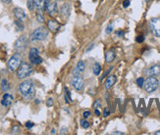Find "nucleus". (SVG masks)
<instances>
[{
    "instance_id": "nucleus-1",
    "label": "nucleus",
    "mask_w": 160,
    "mask_h": 135,
    "mask_svg": "<svg viewBox=\"0 0 160 135\" xmlns=\"http://www.w3.org/2000/svg\"><path fill=\"white\" fill-rule=\"evenodd\" d=\"M19 90H20L21 94L24 96L26 99H33L36 95V87L35 84L30 80H25L23 81L20 86H19Z\"/></svg>"
},
{
    "instance_id": "nucleus-2",
    "label": "nucleus",
    "mask_w": 160,
    "mask_h": 135,
    "mask_svg": "<svg viewBox=\"0 0 160 135\" xmlns=\"http://www.w3.org/2000/svg\"><path fill=\"white\" fill-rule=\"evenodd\" d=\"M47 36H48V30L45 28H43V26H40V28L36 29L32 33H30V40L32 42L42 41V40L46 39Z\"/></svg>"
},
{
    "instance_id": "nucleus-3",
    "label": "nucleus",
    "mask_w": 160,
    "mask_h": 135,
    "mask_svg": "<svg viewBox=\"0 0 160 135\" xmlns=\"http://www.w3.org/2000/svg\"><path fill=\"white\" fill-rule=\"evenodd\" d=\"M33 72V67L30 66L29 63H26V62H23L20 65V67L18 68L17 70V76L19 78H26L32 75Z\"/></svg>"
},
{
    "instance_id": "nucleus-4",
    "label": "nucleus",
    "mask_w": 160,
    "mask_h": 135,
    "mask_svg": "<svg viewBox=\"0 0 160 135\" xmlns=\"http://www.w3.org/2000/svg\"><path fill=\"white\" fill-rule=\"evenodd\" d=\"M22 64V58L20 54H14V55L10 58V60L8 61L7 67H8L9 72H15L18 70V68L20 67V65Z\"/></svg>"
},
{
    "instance_id": "nucleus-5",
    "label": "nucleus",
    "mask_w": 160,
    "mask_h": 135,
    "mask_svg": "<svg viewBox=\"0 0 160 135\" xmlns=\"http://www.w3.org/2000/svg\"><path fill=\"white\" fill-rule=\"evenodd\" d=\"M159 81L155 76H149L146 81H144V89L147 93H151L154 92L158 88Z\"/></svg>"
},
{
    "instance_id": "nucleus-6",
    "label": "nucleus",
    "mask_w": 160,
    "mask_h": 135,
    "mask_svg": "<svg viewBox=\"0 0 160 135\" xmlns=\"http://www.w3.org/2000/svg\"><path fill=\"white\" fill-rule=\"evenodd\" d=\"M29 59L30 61V63L33 64V65H39L43 62L42 58H41L40 55H39V51L35 47L30 50Z\"/></svg>"
},
{
    "instance_id": "nucleus-7",
    "label": "nucleus",
    "mask_w": 160,
    "mask_h": 135,
    "mask_svg": "<svg viewBox=\"0 0 160 135\" xmlns=\"http://www.w3.org/2000/svg\"><path fill=\"white\" fill-rule=\"evenodd\" d=\"M27 46H28V39H27V36L25 35H21L18 38L14 44V48L17 52H23L25 51Z\"/></svg>"
},
{
    "instance_id": "nucleus-8",
    "label": "nucleus",
    "mask_w": 160,
    "mask_h": 135,
    "mask_svg": "<svg viewBox=\"0 0 160 135\" xmlns=\"http://www.w3.org/2000/svg\"><path fill=\"white\" fill-rule=\"evenodd\" d=\"M149 26L154 35L160 37V18H152L149 21Z\"/></svg>"
},
{
    "instance_id": "nucleus-9",
    "label": "nucleus",
    "mask_w": 160,
    "mask_h": 135,
    "mask_svg": "<svg viewBox=\"0 0 160 135\" xmlns=\"http://www.w3.org/2000/svg\"><path fill=\"white\" fill-rule=\"evenodd\" d=\"M71 83H72V85L74 86L75 89L78 91L82 90L83 85H85V81H83V78L81 76V75H74V78L71 80Z\"/></svg>"
},
{
    "instance_id": "nucleus-10",
    "label": "nucleus",
    "mask_w": 160,
    "mask_h": 135,
    "mask_svg": "<svg viewBox=\"0 0 160 135\" xmlns=\"http://www.w3.org/2000/svg\"><path fill=\"white\" fill-rule=\"evenodd\" d=\"M49 0H35V7L37 11H46Z\"/></svg>"
},
{
    "instance_id": "nucleus-11",
    "label": "nucleus",
    "mask_w": 160,
    "mask_h": 135,
    "mask_svg": "<svg viewBox=\"0 0 160 135\" xmlns=\"http://www.w3.org/2000/svg\"><path fill=\"white\" fill-rule=\"evenodd\" d=\"M46 11L49 13L50 16H55V15L58 13V6H57V3L55 1H49L47 4Z\"/></svg>"
},
{
    "instance_id": "nucleus-12",
    "label": "nucleus",
    "mask_w": 160,
    "mask_h": 135,
    "mask_svg": "<svg viewBox=\"0 0 160 135\" xmlns=\"http://www.w3.org/2000/svg\"><path fill=\"white\" fill-rule=\"evenodd\" d=\"M13 13H14V16L15 18L17 19V20L19 21H25L26 19H27V15L25 13V11L23 10L22 8H15L14 11H13Z\"/></svg>"
},
{
    "instance_id": "nucleus-13",
    "label": "nucleus",
    "mask_w": 160,
    "mask_h": 135,
    "mask_svg": "<svg viewBox=\"0 0 160 135\" xmlns=\"http://www.w3.org/2000/svg\"><path fill=\"white\" fill-rule=\"evenodd\" d=\"M146 75L149 76L160 75V65H154L146 71Z\"/></svg>"
},
{
    "instance_id": "nucleus-14",
    "label": "nucleus",
    "mask_w": 160,
    "mask_h": 135,
    "mask_svg": "<svg viewBox=\"0 0 160 135\" xmlns=\"http://www.w3.org/2000/svg\"><path fill=\"white\" fill-rule=\"evenodd\" d=\"M13 100H14V98H13V96L11 94H8V93L4 94V96H3V98L1 100L2 106H4V107L11 106V104L13 103Z\"/></svg>"
},
{
    "instance_id": "nucleus-15",
    "label": "nucleus",
    "mask_w": 160,
    "mask_h": 135,
    "mask_svg": "<svg viewBox=\"0 0 160 135\" xmlns=\"http://www.w3.org/2000/svg\"><path fill=\"white\" fill-rule=\"evenodd\" d=\"M47 26H48V29L51 30V32H57L59 29H60V24L58 22H56L55 20H49L47 22Z\"/></svg>"
},
{
    "instance_id": "nucleus-16",
    "label": "nucleus",
    "mask_w": 160,
    "mask_h": 135,
    "mask_svg": "<svg viewBox=\"0 0 160 135\" xmlns=\"http://www.w3.org/2000/svg\"><path fill=\"white\" fill-rule=\"evenodd\" d=\"M116 76L115 75H110L107 78V79H106L105 81V89L106 90H109L110 88H112V86L114 85V84L116 83Z\"/></svg>"
},
{
    "instance_id": "nucleus-17",
    "label": "nucleus",
    "mask_w": 160,
    "mask_h": 135,
    "mask_svg": "<svg viewBox=\"0 0 160 135\" xmlns=\"http://www.w3.org/2000/svg\"><path fill=\"white\" fill-rule=\"evenodd\" d=\"M114 59H115V52H114V50H109V51L105 53V61L107 63H111Z\"/></svg>"
},
{
    "instance_id": "nucleus-18",
    "label": "nucleus",
    "mask_w": 160,
    "mask_h": 135,
    "mask_svg": "<svg viewBox=\"0 0 160 135\" xmlns=\"http://www.w3.org/2000/svg\"><path fill=\"white\" fill-rule=\"evenodd\" d=\"M70 11H71L70 5L67 4V3H66V4L62 5V7H61V9H60L61 14H62L63 16H66V17H68L70 15Z\"/></svg>"
},
{
    "instance_id": "nucleus-19",
    "label": "nucleus",
    "mask_w": 160,
    "mask_h": 135,
    "mask_svg": "<svg viewBox=\"0 0 160 135\" xmlns=\"http://www.w3.org/2000/svg\"><path fill=\"white\" fill-rule=\"evenodd\" d=\"M9 88H10V86H9L8 80L5 79V78H3V79L1 80V89L4 91V92H6V91L9 90Z\"/></svg>"
},
{
    "instance_id": "nucleus-20",
    "label": "nucleus",
    "mask_w": 160,
    "mask_h": 135,
    "mask_svg": "<svg viewBox=\"0 0 160 135\" xmlns=\"http://www.w3.org/2000/svg\"><path fill=\"white\" fill-rule=\"evenodd\" d=\"M93 74L95 75H98L100 74V72H101V66L98 64V63H95L93 65Z\"/></svg>"
},
{
    "instance_id": "nucleus-21",
    "label": "nucleus",
    "mask_w": 160,
    "mask_h": 135,
    "mask_svg": "<svg viewBox=\"0 0 160 135\" xmlns=\"http://www.w3.org/2000/svg\"><path fill=\"white\" fill-rule=\"evenodd\" d=\"M27 6L30 11H33L36 8L35 7V0H27Z\"/></svg>"
},
{
    "instance_id": "nucleus-22",
    "label": "nucleus",
    "mask_w": 160,
    "mask_h": 135,
    "mask_svg": "<svg viewBox=\"0 0 160 135\" xmlns=\"http://www.w3.org/2000/svg\"><path fill=\"white\" fill-rule=\"evenodd\" d=\"M77 69L78 70L83 72V71H85V69H86V64H85V62H83V61H80L78 65H77Z\"/></svg>"
},
{
    "instance_id": "nucleus-23",
    "label": "nucleus",
    "mask_w": 160,
    "mask_h": 135,
    "mask_svg": "<svg viewBox=\"0 0 160 135\" xmlns=\"http://www.w3.org/2000/svg\"><path fill=\"white\" fill-rule=\"evenodd\" d=\"M36 20L39 23H43L44 22V16L42 15V12L41 11H39L36 14Z\"/></svg>"
},
{
    "instance_id": "nucleus-24",
    "label": "nucleus",
    "mask_w": 160,
    "mask_h": 135,
    "mask_svg": "<svg viewBox=\"0 0 160 135\" xmlns=\"http://www.w3.org/2000/svg\"><path fill=\"white\" fill-rule=\"evenodd\" d=\"M65 91H66V95H65V100L67 103H70L72 102V99H71V94H70V91L68 88H65Z\"/></svg>"
},
{
    "instance_id": "nucleus-25",
    "label": "nucleus",
    "mask_w": 160,
    "mask_h": 135,
    "mask_svg": "<svg viewBox=\"0 0 160 135\" xmlns=\"http://www.w3.org/2000/svg\"><path fill=\"white\" fill-rule=\"evenodd\" d=\"M15 26H17V29L19 30H23V29H24V25L22 24V21H19V20L15 21Z\"/></svg>"
},
{
    "instance_id": "nucleus-26",
    "label": "nucleus",
    "mask_w": 160,
    "mask_h": 135,
    "mask_svg": "<svg viewBox=\"0 0 160 135\" xmlns=\"http://www.w3.org/2000/svg\"><path fill=\"white\" fill-rule=\"evenodd\" d=\"M81 125H82L83 128L86 129V128H89V122L86 121V119H81Z\"/></svg>"
},
{
    "instance_id": "nucleus-27",
    "label": "nucleus",
    "mask_w": 160,
    "mask_h": 135,
    "mask_svg": "<svg viewBox=\"0 0 160 135\" xmlns=\"http://www.w3.org/2000/svg\"><path fill=\"white\" fill-rule=\"evenodd\" d=\"M136 84L139 85V87H143L144 85V79L143 78H139L136 79Z\"/></svg>"
},
{
    "instance_id": "nucleus-28",
    "label": "nucleus",
    "mask_w": 160,
    "mask_h": 135,
    "mask_svg": "<svg viewBox=\"0 0 160 135\" xmlns=\"http://www.w3.org/2000/svg\"><path fill=\"white\" fill-rule=\"evenodd\" d=\"M112 32H113V25L109 24L107 26V28H106V29H105V32H106V34H110Z\"/></svg>"
},
{
    "instance_id": "nucleus-29",
    "label": "nucleus",
    "mask_w": 160,
    "mask_h": 135,
    "mask_svg": "<svg viewBox=\"0 0 160 135\" xmlns=\"http://www.w3.org/2000/svg\"><path fill=\"white\" fill-rule=\"evenodd\" d=\"M93 107V109H99V108L101 107V102L99 101V100H95Z\"/></svg>"
},
{
    "instance_id": "nucleus-30",
    "label": "nucleus",
    "mask_w": 160,
    "mask_h": 135,
    "mask_svg": "<svg viewBox=\"0 0 160 135\" xmlns=\"http://www.w3.org/2000/svg\"><path fill=\"white\" fill-rule=\"evenodd\" d=\"M19 132H20V127H19L18 125L14 126L13 128H12V133H13V134H17V133H19Z\"/></svg>"
},
{
    "instance_id": "nucleus-31",
    "label": "nucleus",
    "mask_w": 160,
    "mask_h": 135,
    "mask_svg": "<svg viewBox=\"0 0 160 135\" xmlns=\"http://www.w3.org/2000/svg\"><path fill=\"white\" fill-rule=\"evenodd\" d=\"M33 125H35V124H33V122H32V121H28V122H26V127H27V128H28V129L33 128Z\"/></svg>"
},
{
    "instance_id": "nucleus-32",
    "label": "nucleus",
    "mask_w": 160,
    "mask_h": 135,
    "mask_svg": "<svg viewBox=\"0 0 160 135\" xmlns=\"http://www.w3.org/2000/svg\"><path fill=\"white\" fill-rule=\"evenodd\" d=\"M109 115H110V111H109V109H108V108H105V109H104V112H103V117H104V118H107Z\"/></svg>"
},
{
    "instance_id": "nucleus-33",
    "label": "nucleus",
    "mask_w": 160,
    "mask_h": 135,
    "mask_svg": "<svg viewBox=\"0 0 160 135\" xmlns=\"http://www.w3.org/2000/svg\"><path fill=\"white\" fill-rule=\"evenodd\" d=\"M143 40H144V37L143 35H140L136 37V42H139V43H142V42H143Z\"/></svg>"
},
{
    "instance_id": "nucleus-34",
    "label": "nucleus",
    "mask_w": 160,
    "mask_h": 135,
    "mask_svg": "<svg viewBox=\"0 0 160 135\" xmlns=\"http://www.w3.org/2000/svg\"><path fill=\"white\" fill-rule=\"evenodd\" d=\"M68 132V128H66V127H62L60 130V134H66Z\"/></svg>"
},
{
    "instance_id": "nucleus-35",
    "label": "nucleus",
    "mask_w": 160,
    "mask_h": 135,
    "mask_svg": "<svg viewBox=\"0 0 160 135\" xmlns=\"http://www.w3.org/2000/svg\"><path fill=\"white\" fill-rule=\"evenodd\" d=\"M129 5H130V0H125L123 2V7H125V8L129 7Z\"/></svg>"
},
{
    "instance_id": "nucleus-36",
    "label": "nucleus",
    "mask_w": 160,
    "mask_h": 135,
    "mask_svg": "<svg viewBox=\"0 0 160 135\" xmlns=\"http://www.w3.org/2000/svg\"><path fill=\"white\" fill-rule=\"evenodd\" d=\"M46 105H47L48 107H51V106L53 105V100H52L51 98H49V99L47 100V102H46Z\"/></svg>"
},
{
    "instance_id": "nucleus-37",
    "label": "nucleus",
    "mask_w": 160,
    "mask_h": 135,
    "mask_svg": "<svg viewBox=\"0 0 160 135\" xmlns=\"http://www.w3.org/2000/svg\"><path fill=\"white\" fill-rule=\"evenodd\" d=\"M83 118H87L90 115V113H89V111H86V112H83Z\"/></svg>"
},
{
    "instance_id": "nucleus-38",
    "label": "nucleus",
    "mask_w": 160,
    "mask_h": 135,
    "mask_svg": "<svg viewBox=\"0 0 160 135\" xmlns=\"http://www.w3.org/2000/svg\"><path fill=\"white\" fill-rule=\"evenodd\" d=\"M94 114H95V115H97V117H98V115H100V111L99 110H98V109H95V111H94Z\"/></svg>"
},
{
    "instance_id": "nucleus-39",
    "label": "nucleus",
    "mask_w": 160,
    "mask_h": 135,
    "mask_svg": "<svg viewBox=\"0 0 160 135\" xmlns=\"http://www.w3.org/2000/svg\"><path fill=\"white\" fill-rule=\"evenodd\" d=\"M116 34H117V35H119V36H122V35H124V32H122V30H120V32H117Z\"/></svg>"
},
{
    "instance_id": "nucleus-40",
    "label": "nucleus",
    "mask_w": 160,
    "mask_h": 135,
    "mask_svg": "<svg viewBox=\"0 0 160 135\" xmlns=\"http://www.w3.org/2000/svg\"><path fill=\"white\" fill-rule=\"evenodd\" d=\"M112 134H119V135H123L124 132H119V131H116V132H113Z\"/></svg>"
},
{
    "instance_id": "nucleus-41",
    "label": "nucleus",
    "mask_w": 160,
    "mask_h": 135,
    "mask_svg": "<svg viewBox=\"0 0 160 135\" xmlns=\"http://www.w3.org/2000/svg\"><path fill=\"white\" fill-rule=\"evenodd\" d=\"M1 1H2V2H4V3H9V2L11 1V0H1Z\"/></svg>"
},
{
    "instance_id": "nucleus-42",
    "label": "nucleus",
    "mask_w": 160,
    "mask_h": 135,
    "mask_svg": "<svg viewBox=\"0 0 160 135\" xmlns=\"http://www.w3.org/2000/svg\"><path fill=\"white\" fill-rule=\"evenodd\" d=\"M93 44H91V45H90V47H89V49H87V51H90V50L93 49Z\"/></svg>"
},
{
    "instance_id": "nucleus-43",
    "label": "nucleus",
    "mask_w": 160,
    "mask_h": 135,
    "mask_svg": "<svg viewBox=\"0 0 160 135\" xmlns=\"http://www.w3.org/2000/svg\"><path fill=\"white\" fill-rule=\"evenodd\" d=\"M154 134L155 135H160V130H157L156 132H154Z\"/></svg>"
},
{
    "instance_id": "nucleus-44",
    "label": "nucleus",
    "mask_w": 160,
    "mask_h": 135,
    "mask_svg": "<svg viewBox=\"0 0 160 135\" xmlns=\"http://www.w3.org/2000/svg\"><path fill=\"white\" fill-rule=\"evenodd\" d=\"M56 133V130L55 129H52V131H51V134H55Z\"/></svg>"
},
{
    "instance_id": "nucleus-45",
    "label": "nucleus",
    "mask_w": 160,
    "mask_h": 135,
    "mask_svg": "<svg viewBox=\"0 0 160 135\" xmlns=\"http://www.w3.org/2000/svg\"><path fill=\"white\" fill-rule=\"evenodd\" d=\"M146 2H149V0H146Z\"/></svg>"
}]
</instances>
